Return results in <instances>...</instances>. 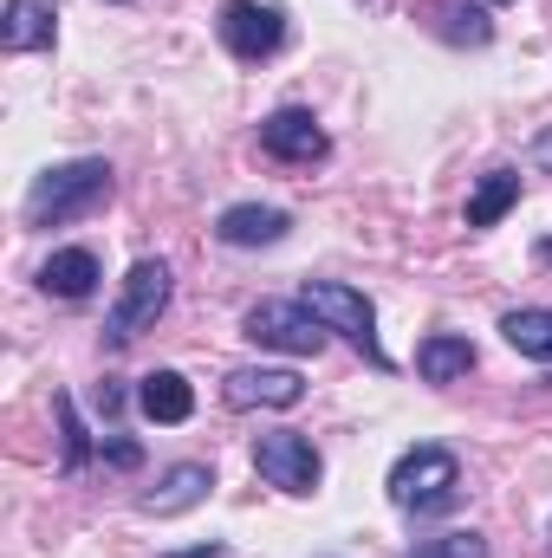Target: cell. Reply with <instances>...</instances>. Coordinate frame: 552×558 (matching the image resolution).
<instances>
[{"label": "cell", "mask_w": 552, "mask_h": 558, "mask_svg": "<svg viewBox=\"0 0 552 558\" xmlns=\"http://www.w3.org/2000/svg\"><path fill=\"white\" fill-rule=\"evenodd\" d=\"M533 162H540V169L552 175V124L540 131V137H533Z\"/></svg>", "instance_id": "7402d4cb"}, {"label": "cell", "mask_w": 552, "mask_h": 558, "mask_svg": "<svg viewBox=\"0 0 552 558\" xmlns=\"http://www.w3.org/2000/svg\"><path fill=\"white\" fill-rule=\"evenodd\" d=\"M169 558H221V546H195V553H169Z\"/></svg>", "instance_id": "cb8c5ba5"}, {"label": "cell", "mask_w": 552, "mask_h": 558, "mask_svg": "<svg viewBox=\"0 0 552 558\" xmlns=\"http://www.w3.org/2000/svg\"><path fill=\"white\" fill-rule=\"evenodd\" d=\"M118 403H124V390H118V384H98V410L118 416Z\"/></svg>", "instance_id": "603a6c76"}, {"label": "cell", "mask_w": 552, "mask_h": 558, "mask_svg": "<svg viewBox=\"0 0 552 558\" xmlns=\"http://www.w3.org/2000/svg\"><path fill=\"white\" fill-rule=\"evenodd\" d=\"M501 338H507L520 357L552 364V305H520V312H507V318H501Z\"/></svg>", "instance_id": "2e32d148"}, {"label": "cell", "mask_w": 552, "mask_h": 558, "mask_svg": "<svg viewBox=\"0 0 552 558\" xmlns=\"http://www.w3.org/2000/svg\"><path fill=\"white\" fill-rule=\"evenodd\" d=\"M39 286H46L52 299H85V292L98 286V254H92V247H59V254L39 267Z\"/></svg>", "instance_id": "9a60e30c"}, {"label": "cell", "mask_w": 552, "mask_h": 558, "mask_svg": "<svg viewBox=\"0 0 552 558\" xmlns=\"http://www.w3.org/2000/svg\"><path fill=\"white\" fill-rule=\"evenodd\" d=\"M261 149L279 156V162H319V156L332 149V137L319 131L312 111H292V105H286V111H274V118L261 124Z\"/></svg>", "instance_id": "30bf717a"}, {"label": "cell", "mask_w": 552, "mask_h": 558, "mask_svg": "<svg viewBox=\"0 0 552 558\" xmlns=\"http://www.w3.org/2000/svg\"><path fill=\"white\" fill-rule=\"evenodd\" d=\"M514 202H520V175L514 169H488L475 182V195H468V228H494Z\"/></svg>", "instance_id": "e0dca14e"}, {"label": "cell", "mask_w": 552, "mask_h": 558, "mask_svg": "<svg viewBox=\"0 0 552 558\" xmlns=\"http://www.w3.org/2000/svg\"><path fill=\"white\" fill-rule=\"evenodd\" d=\"M241 331H248L254 344H267V351H286V357H312V351L325 344V325L312 318L305 299H261V305L241 318Z\"/></svg>", "instance_id": "277c9868"}, {"label": "cell", "mask_w": 552, "mask_h": 558, "mask_svg": "<svg viewBox=\"0 0 552 558\" xmlns=\"http://www.w3.org/2000/svg\"><path fill=\"white\" fill-rule=\"evenodd\" d=\"M52 410H59V441H65V474H79L85 468V422L72 410V397H59Z\"/></svg>", "instance_id": "d6986e66"}, {"label": "cell", "mask_w": 552, "mask_h": 558, "mask_svg": "<svg viewBox=\"0 0 552 558\" xmlns=\"http://www.w3.org/2000/svg\"><path fill=\"white\" fill-rule=\"evenodd\" d=\"M416 371H422V384H455V377L475 371V344L455 338V331H435V338L416 344Z\"/></svg>", "instance_id": "5bb4252c"}, {"label": "cell", "mask_w": 552, "mask_h": 558, "mask_svg": "<svg viewBox=\"0 0 552 558\" xmlns=\"http://www.w3.org/2000/svg\"><path fill=\"white\" fill-rule=\"evenodd\" d=\"M208 487H215V474H208L202 461H182V468H169V474H163V487H149V494H143V513H156V520L189 513L195 500H208Z\"/></svg>", "instance_id": "7c38bea8"}, {"label": "cell", "mask_w": 552, "mask_h": 558, "mask_svg": "<svg viewBox=\"0 0 552 558\" xmlns=\"http://www.w3.org/2000/svg\"><path fill=\"white\" fill-rule=\"evenodd\" d=\"M254 468L267 474V487H279V494H319V448L305 441V435H261L254 441Z\"/></svg>", "instance_id": "52a82bcc"}, {"label": "cell", "mask_w": 552, "mask_h": 558, "mask_svg": "<svg viewBox=\"0 0 552 558\" xmlns=\"http://www.w3.org/2000/svg\"><path fill=\"white\" fill-rule=\"evenodd\" d=\"M286 228H292V215L267 208V202H235V208L215 215V241L221 247H274V241H286Z\"/></svg>", "instance_id": "9c48e42d"}, {"label": "cell", "mask_w": 552, "mask_h": 558, "mask_svg": "<svg viewBox=\"0 0 552 558\" xmlns=\"http://www.w3.org/2000/svg\"><path fill=\"white\" fill-rule=\"evenodd\" d=\"M52 20H59L52 0H7V13H0V46H7V52H39V46H52Z\"/></svg>", "instance_id": "4fadbf2b"}, {"label": "cell", "mask_w": 552, "mask_h": 558, "mask_svg": "<svg viewBox=\"0 0 552 558\" xmlns=\"http://www.w3.org/2000/svg\"><path fill=\"white\" fill-rule=\"evenodd\" d=\"M384 487H391V507H404V513H442L461 494V461L442 441H416V448L397 454Z\"/></svg>", "instance_id": "7a4b0ae2"}, {"label": "cell", "mask_w": 552, "mask_h": 558, "mask_svg": "<svg viewBox=\"0 0 552 558\" xmlns=\"http://www.w3.org/2000/svg\"><path fill=\"white\" fill-rule=\"evenodd\" d=\"M221 397L235 403V410H292L299 397H305V377L299 371H228V384H221Z\"/></svg>", "instance_id": "ba28073f"}, {"label": "cell", "mask_w": 552, "mask_h": 558, "mask_svg": "<svg viewBox=\"0 0 552 558\" xmlns=\"http://www.w3.org/2000/svg\"><path fill=\"white\" fill-rule=\"evenodd\" d=\"M111 202V162L98 156H79V162H59L46 169L33 189H26V221L33 228H59V221H79L92 208Z\"/></svg>", "instance_id": "6da1fadb"}, {"label": "cell", "mask_w": 552, "mask_h": 558, "mask_svg": "<svg viewBox=\"0 0 552 558\" xmlns=\"http://www.w3.org/2000/svg\"><path fill=\"white\" fill-rule=\"evenodd\" d=\"M540 260H547V267H552V234H547V241H540Z\"/></svg>", "instance_id": "d4e9b609"}, {"label": "cell", "mask_w": 552, "mask_h": 558, "mask_svg": "<svg viewBox=\"0 0 552 558\" xmlns=\"http://www.w3.org/2000/svg\"><path fill=\"white\" fill-rule=\"evenodd\" d=\"M105 454L118 461V468H137L143 454H137V441H105Z\"/></svg>", "instance_id": "44dd1931"}, {"label": "cell", "mask_w": 552, "mask_h": 558, "mask_svg": "<svg viewBox=\"0 0 552 558\" xmlns=\"http://www.w3.org/2000/svg\"><path fill=\"white\" fill-rule=\"evenodd\" d=\"M410 558H488V539L481 533H442V539L416 546Z\"/></svg>", "instance_id": "ffe728a7"}, {"label": "cell", "mask_w": 552, "mask_h": 558, "mask_svg": "<svg viewBox=\"0 0 552 558\" xmlns=\"http://www.w3.org/2000/svg\"><path fill=\"white\" fill-rule=\"evenodd\" d=\"M163 305H169V267H163V260H137V267L124 274V292H118L111 318H105V338H111V344H131L137 331H149V325L163 318Z\"/></svg>", "instance_id": "5b68a950"}, {"label": "cell", "mask_w": 552, "mask_h": 558, "mask_svg": "<svg viewBox=\"0 0 552 558\" xmlns=\"http://www.w3.org/2000/svg\"><path fill=\"white\" fill-rule=\"evenodd\" d=\"M137 410L149 422H163V428H176V422L195 416V390H189L182 371H149V377L137 384Z\"/></svg>", "instance_id": "8fae6325"}, {"label": "cell", "mask_w": 552, "mask_h": 558, "mask_svg": "<svg viewBox=\"0 0 552 558\" xmlns=\"http://www.w3.org/2000/svg\"><path fill=\"white\" fill-rule=\"evenodd\" d=\"M435 20H442V33H448V39H468V46H488V33H494L481 7H455V0H442V7H435Z\"/></svg>", "instance_id": "ac0fdd59"}, {"label": "cell", "mask_w": 552, "mask_h": 558, "mask_svg": "<svg viewBox=\"0 0 552 558\" xmlns=\"http://www.w3.org/2000/svg\"><path fill=\"white\" fill-rule=\"evenodd\" d=\"M215 33H221V46L235 59H267V52H279V39H286V13L267 7V0H228L215 13Z\"/></svg>", "instance_id": "8992f818"}, {"label": "cell", "mask_w": 552, "mask_h": 558, "mask_svg": "<svg viewBox=\"0 0 552 558\" xmlns=\"http://www.w3.org/2000/svg\"><path fill=\"white\" fill-rule=\"evenodd\" d=\"M299 299L312 305V318H319L325 331L351 338L371 364H384V351H377V312H371V299H364L358 286H338V279H305V292H299Z\"/></svg>", "instance_id": "3957f363"}]
</instances>
